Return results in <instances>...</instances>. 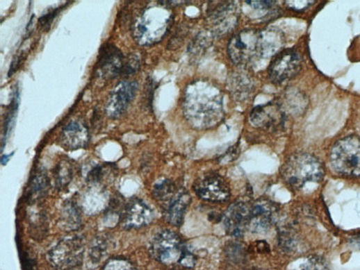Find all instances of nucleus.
<instances>
[{
  "label": "nucleus",
  "mask_w": 360,
  "mask_h": 270,
  "mask_svg": "<svg viewBox=\"0 0 360 270\" xmlns=\"http://www.w3.org/2000/svg\"><path fill=\"white\" fill-rule=\"evenodd\" d=\"M85 253L83 239L74 236L60 241L47 253L49 262L59 270H71L81 264Z\"/></svg>",
  "instance_id": "423d86ee"
},
{
  "label": "nucleus",
  "mask_w": 360,
  "mask_h": 270,
  "mask_svg": "<svg viewBox=\"0 0 360 270\" xmlns=\"http://www.w3.org/2000/svg\"><path fill=\"white\" fill-rule=\"evenodd\" d=\"M149 251L154 260L164 264H172L179 262L186 248L174 233L163 230L152 239Z\"/></svg>",
  "instance_id": "0eeeda50"
},
{
  "label": "nucleus",
  "mask_w": 360,
  "mask_h": 270,
  "mask_svg": "<svg viewBox=\"0 0 360 270\" xmlns=\"http://www.w3.org/2000/svg\"><path fill=\"white\" fill-rule=\"evenodd\" d=\"M49 186V180L43 174H37L31 185V196L37 200L45 195Z\"/></svg>",
  "instance_id": "b1692460"
},
{
  "label": "nucleus",
  "mask_w": 360,
  "mask_h": 270,
  "mask_svg": "<svg viewBox=\"0 0 360 270\" xmlns=\"http://www.w3.org/2000/svg\"><path fill=\"white\" fill-rule=\"evenodd\" d=\"M229 85L233 95L239 99H246L252 89L250 78L244 75L233 76Z\"/></svg>",
  "instance_id": "412c9836"
},
{
  "label": "nucleus",
  "mask_w": 360,
  "mask_h": 270,
  "mask_svg": "<svg viewBox=\"0 0 360 270\" xmlns=\"http://www.w3.org/2000/svg\"><path fill=\"white\" fill-rule=\"evenodd\" d=\"M61 227L66 230L73 231L79 228L81 224V213L78 207L71 201L65 203L61 214Z\"/></svg>",
  "instance_id": "6ab92c4d"
},
{
  "label": "nucleus",
  "mask_w": 360,
  "mask_h": 270,
  "mask_svg": "<svg viewBox=\"0 0 360 270\" xmlns=\"http://www.w3.org/2000/svg\"><path fill=\"white\" fill-rule=\"evenodd\" d=\"M286 6L297 12H301L306 10L309 7H311L313 4L315 3L314 1H288L285 3Z\"/></svg>",
  "instance_id": "cd10ccee"
},
{
  "label": "nucleus",
  "mask_w": 360,
  "mask_h": 270,
  "mask_svg": "<svg viewBox=\"0 0 360 270\" xmlns=\"http://www.w3.org/2000/svg\"><path fill=\"white\" fill-rule=\"evenodd\" d=\"M193 189L200 199L209 202L223 203L231 196L228 183L214 172L199 176L194 183Z\"/></svg>",
  "instance_id": "1a4fd4ad"
},
{
  "label": "nucleus",
  "mask_w": 360,
  "mask_h": 270,
  "mask_svg": "<svg viewBox=\"0 0 360 270\" xmlns=\"http://www.w3.org/2000/svg\"><path fill=\"white\" fill-rule=\"evenodd\" d=\"M286 120L283 108L276 101L259 105L250 113L251 124L264 130L279 131L284 127Z\"/></svg>",
  "instance_id": "9b49d317"
},
{
  "label": "nucleus",
  "mask_w": 360,
  "mask_h": 270,
  "mask_svg": "<svg viewBox=\"0 0 360 270\" xmlns=\"http://www.w3.org/2000/svg\"><path fill=\"white\" fill-rule=\"evenodd\" d=\"M179 263L186 267L192 268L195 265L196 259L195 255L186 249Z\"/></svg>",
  "instance_id": "c85d7f7f"
},
{
  "label": "nucleus",
  "mask_w": 360,
  "mask_h": 270,
  "mask_svg": "<svg viewBox=\"0 0 360 270\" xmlns=\"http://www.w3.org/2000/svg\"><path fill=\"white\" fill-rule=\"evenodd\" d=\"M154 219L151 208L143 201L136 199L126 205L122 220L124 228L139 229L149 225Z\"/></svg>",
  "instance_id": "dca6fc26"
},
{
  "label": "nucleus",
  "mask_w": 360,
  "mask_h": 270,
  "mask_svg": "<svg viewBox=\"0 0 360 270\" xmlns=\"http://www.w3.org/2000/svg\"><path fill=\"white\" fill-rule=\"evenodd\" d=\"M190 194L184 189L176 193L164 203L163 213L167 223L174 226L183 224L186 210L190 203Z\"/></svg>",
  "instance_id": "a211bd4d"
},
{
  "label": "nucleus",
  "mask_w": 360,
  "mask_h": 270,
  "mask_svg": "<svg viewBox=\"0 0 360 270\" xmlns=\"http://www.w3.org/2000/svg\"><path fill=\"white\" fill-rule=\"evenodd\" d=\"M356 242H357L358 246L360 247V235L357 237Z\"/></svg>",
  "instance_id": "7c9ffc66"
},
{
  "label": "nucleus",
  "mask_w": 360,
  "mask_h": 270,
  "mask_svg": "<svg viewBox=\"0 0 360 270\" xmlns=\"http://www.w3.org/2000/svg\"><path fill=\"white\" fill-rule=\"evenodd\" d=\"M330 162L336 173L360 178V137L348 136L336 142L330 153Z\"/></svg>",
  "instance_id": "39448f33"
},
{
  "label": "nucleus",
  "mask_w": 360,
  "mask_h": 270,
  "mask_svg": "<svg viewBox=\"0 0 360 270\" xmlns=\"http://www.w3.org/2000/svg\"><path fill=\"white\" fill-rule=\"evenodd\" d=\"M54 178L56 186L58 189L67 187L73 178V167L67 160H63L54 169Z\"/></svg>",
  "instance_id": "aec40b11"
},
{
  "label": "nucleus",
  "mask_w": 360,
  "mask_h": 270,
  "mask_svg": "<svg viewBox=\"0 0 360 270\" xmlns=\"http://www.w3.org/2000/svg\"><path fill=\"white\" fill-rule=\"evenodd\" d=\"M284 43L283 35L279 31L245 29L230 39L227 53L235 65L247 67L266 56L278 55Z\"/></svg>",
  "instance_id": "f257e3e1"
},
{
  "label": "nucleus",
  "mask_w": 360,
  "mask_h": 270,
  "mask_svg": "<svg viewBox=\"0 0 360 270\" xmlns=\"http://www.w3.org/2000/svg\"><path fill=\"white\" fill-rule=\"evenodd\" d=\"M101 270H138L129 260L122 258L108 260Z\"/></svg>",
  "instance_id": "393cba45"
},
{
  "label": "nucleus",
  "mask_w": 360,
  "mask_h": 270,
  "mask_svg": "<svg viewBox=\"0 0 360 270\" xmlns=\"http://www.w3.org/2000/svg\"><path fill=\"white\" fill-rule=\"evenodd\" d=\"M251 208L252 203L238 201L228 208L224 217V226L229 235L241 237L249 231Z\"/></svg>",
  "instance_id": "ddd939ff"
},
{
  "label": "nucleus",
  "mask_w": 360,
  "mask_h": 270,
  "mask_svg": "<svg viewBox=\"0 0 360 270\" xmlns=\"http://www.w3.org/2000/svg\"><path fill=\"white\" fill-rule=\"evenodd\" d=\"M277 206L265 199L252 203L251 218L249 230L253 233H263L268 231L277 217Z\"/></svg>",
  "instance_id": "2eb2a0df"
},
{
  "label": "nucleus",
  "mask_w": 360,
  "mask_h": 270,
  "mask_svg": "<svg viewBox=\"0 0 360 270\" xmlns=\"http://www.w3.org/2000/svg\"><path fill=\"white\" fill-rule=\"evenodd\" d=\"M302 58L293 49L280 51L274 58L268 70L270 81L280 85L295 78L302 70Z\"/></svg>",
  "instance_id": "6e6552de"
},
{
  "label": "nucleus",
  "mask_w": 360,
  "mask_h": 270,
  "mask_svg": "<svg viewBox=\"0 0 360 270\" xmlns=\"http://www.w3.org/2000/svg\"><path fill=\"white\" fill-rule=\"evenodd\" d=\"M147 8L133 23V35L142 45H152L161 41L170 30L172 16L163 2Z\"/></svg>",
  "instance_id": "7ed1b4c3"
},
{
  "label": "nucleus",
  "mask_w": 360,
  "mask_h": 270,
  "mask_svg": "<svg viewBox=\"0 0 360 270\" xmlns=\"http://www.w3.org/2000/svg\"><path fill=\"white\" fill-rule=\"evenodd\" d=\"M252 8L256 10H268L276 4L274 1H251L247 2Z\"/></svg>",
  "instance_id": "c756f323"
},
{
  "label": "nucleus",
  "mask_w": 360,
  "mask_h": 270,
  "mask_svg": "<svg viewBox=\"0 0 360 270\" xmlns=\"http://www.w3.org/2000/svg\"><path fill=\"white\" fill-rule=\"evenodd\" d=\"M139 87L137 81H125L117 83L110 94L105 112L112 119L122 117L129 109Z\"/></svg>",
  "instance_id": "9d476101"
},
{
  "label": "nucleus",
  "mask_w": 360,
  "mask_h": 270,
  "mask_svg": "<svg viewBox=\"0 0 360 270\" xmlns=\"http://www.w3.org/2000/svg\"><path fill=\"white\" fill-rule=\"evenodd\" d=\"M90 142L89 130L85 123L81 121L69 122L62 130L59 142L69 151H74L86 147Z\"/></svg>",
  "instance_id": "f3484780"
},
{
  "label": "nucleus",
  "mask_w": 360,
  "mask_h": 270,
  "mask_svg": "<svg viewBox=\"0 0 360 270\" xmlns=\"http://www.w3.org/2000/svg\"><path fill=\"white\" fill-rule=\"evenodd\" d=\"M183 110L188 122L195 128L207 129L216 126L223 117L220 90L204 81L191 84L186 92Z\"/></svg>",
  "instance_id": "f03ea898"
},
{
  "label": "nucleus",
  "mask_w": 360,
  "mask_h": 270,
  "mask_svg": "<svg viewBox=\"0 0 360 270\" xmlns=\"http://www.w3.org/2000/svg\"><path fill=\"white\" fill-rule=\"evenodd\" d=\"M106 251L107 244L105 243V241L102 239H97L91 247L90 255L92 260L97 262L104 256Z\"/></svg>",
  "instance_id": "bb28decb"
},
{
  "label": "nucleus",
  "mask_w": 360,
  "mask_h": 270,
  "mask_svg": "<svg viewBox=\"0 0 360 270\" xmlns=\"http://www.w3.org/2000/svg\"><path fill=\"white\" fill-rule=\"evenodd\" d=\"M208 17L215 34H225L237 23V7L234 2L212 3Z\"/></svg>",
  "instance_id": "4468645a"
},
{
  "label": "nucleus",
  "mask_w": 360,
  "mask_h": 270,
  "mask_svg": "<svg viewBox=\"0 0 360 270\" xmlns=\"http://www.w3.org/2000/svg\"><path fill=\"white\" fill-rule=\"evenodd\" d=\"M177 191V189L171 181L165 180L154 186L153 195L156 200L165 202L169 200Z\"/></svg>",
  "instance_id": "4be33fe9"
},
{
  "label": "nucleus",
  "mask_w": 360,
  "mask_h": 270,
  "mask_svg": "<svg viewBox=\"0 0 360 270\" xmlns=\"http://www.w3.org/2000/svg\"><path fill=\"white\" fill-rule=\"evenodd\" d=\"M126 60L121 50L112 44H106L99 51L97 74L104 79L124 76Z\"/></svg>",
  "instance_id": "f8f14e48"
},
{
  "label": "nucleus",
  "mask_w": 360,
  "mask_h": 270,
  "mask_svg": "<svg viewBox=\"0 0 360 270\" xmlns=\"http://www.w3.org/2000/svg\"><path fill=\"white\" fill-rule=\"evenodd\" d=\"M293 270H329L326 261L318 256L304 258Z\"/></svg>",
  "instance_id": "5701e85b"
},
{
  "label": "nucleus",
  "mask_w": 360,
  "mask_h": 270,
  "mask_svg": "<svg viewBox=\"0 0 360 270\" xmlns=\"http://www.w3.org/2000/svg\"><path fill=\"white\" fill-rule=\"evenodd\" d=\"M325 174L321 161L306 153L291 155L281 169L283 180L295 188H301L308 183H319L324 178Z\"/></svg>",
  "instance_id": "20e7f679"
},
{
  "label": "nucleus",
  "mask_w": 360,
  "mask_h": 270,
  "mask_svg": "<svg viewBox=\"0 0 360 270\" xmlns=\"http://www.w3.org/2000/svg\"><path fill=\"white\" fill-rule=\"evenodd\" d=\"M65 6L51 9L42 15L38 20L39 26L44 31H47L50 28V26L55 18L63 10Z\"/></svg>",
  "instance_id": "a878e982"
}]
</instances>
